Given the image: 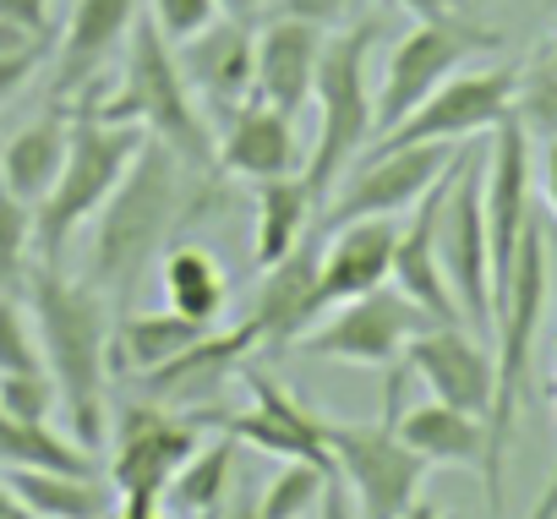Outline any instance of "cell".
Returning <instances> with one entry per match:
<instances>
[{
    "mask_svg": "<svg viewBox=\"0 0 557 519\" xmlns=\"http://www.w3.org/2000/svg\"><path fill=\"white\" fill-rule=\"evenodd\" d=\"M219 202H230V191H219L213 175L191 170L175 148L148 137L143 153L132 159V170L121 175V186L110 191V202L99 208L88 285L104 291L110 301H126L137 291L143 269L170 251L175 230H186L191 219H202Z\"/></svg>",
    "mask_w": 557,
    "mask_h": 519,
    "instance_id": "1",
    "label": "cell"
},
{
    "mask_svg": "<svg viewBox=\"0 0 557 519\" xmlns=\"http://www.w3.org/2000/svg\"><path fill=\"white\" fill-rule=\"evenodd\" d=\"M28 312H34V334L45 350V372L55 383L61 399V421L83 448H99L110 437V410H104V388H110V296L94 285H77L61 274V263H39L28 291H23Z\"/></svg>",
    "mask_w": 557,
    "mask_h": 519,
    "instance_id": "2",
    "label": "cell"
},
{
    "mask_svg": "<svg viewBox=\"0 0 557 519\" xmlns=\"http://www.w3.org/2000/svg\"><path fill=\"white\" fill-rule=\"evenodd\" d=\"M546 301H552V246H546V224L530 213L524 240L513 251L508 291L492 312L497 394H492V416H486V465H481L492 519H503V465H508V443H513V427H519V399L530 388V356H535V339H541V323H546Z\"/></svg>",
    "mask_w": 557,
    "mask_h": 519,
    "instance_id": "3",
    "label": "cell"
},
{
    "mask_svg": "<svg viewBox=\"0 0 557 519\" xmlns=\"http://www.w3.org/2000/svg\"><path fill=\"white\" fill-rule=\"evenodd\" d=\"M77 104V99H72ZM110 121H137L148 137H159L164 148H175L191 170L219 175V143L202 121L197 94L181 77L175 45L153 28V17H137L132 39H126V61H121V88L104 104H88Z\"/></svg>",
    "mask_w": 557,
    "mask_h": 519,
    "instance_id": "4",
    "label": "cell"
},
{
    "mask_svg": "<svg viewBox=\"0 0 557 519\" xmlns=\"http://www.w3.org/2000/svg\"><path fill=\"white\" fill-rule=\"evenodd\" d=\"M143 143H148V132L137 121H110V115H99L88 104H72V143H66L61 181L34 208V251H39V263H61V251L72 246V235L88 219H99V208L110 202V191L121 186V175L132 170Z\"/></svg>",
    "mask_w": 557,
    "mask_h": 519,
    "instance_id": "5",
    "label": "cell"
},
{
    "mask_svg": "<svg viewBox=\"0 0 557 519\" xmlns=\"http://www.w3.org/2000/svg\"><path fill=\"white\" fill-rule=\"evenodd\" d=\"M383 39L377 23H356L345 34L323 39V66H318V88H312V110H318V143L307 153V186L323 202L350 164L367 153L372 143V83H367V55Z\"/></svg>",
    "mask_w": 557,
    "mask_h": 519,
    "instance_id": "6",
    "label": "cell"
},
{
    "mask_svg": "<svg viewBox=\"0 0 557 519\" xmlns=\"http://www.w3.org/2000/svg\"><path fill=\"white\" fill-rule=\"evenodd\" d=\"M497 45H503V34L470 23L465 12L437 17V23H416L405 39L388 45L383 83L372 88V137L394 132L421 99H432L454 72H465L470 55H486V50H497Z\"/></svg>",
    "mask_w": 557,
    "mask_h": 519,
    "instance_id": "7",
    "label": "cell"
},
{
    "mask_svg": "<svg viewBox=\"0 0 557 519\" xmlns=\"http://www.w3.org/2000/svg\"><path fill=\"white\" fill-rule=\"evenodd\" d=\"M334 481L350 492L356 519H399L426 481V459L388 421H323Z\"/></svg>",
    "mask_w": 557,
    "mask_h": 519,
    "instance_id": "8",
    "label": "cell"
},
{
    "mask_svg": "<svg viewBox=\"0 0 557 519\" xmlns=\"http://www.w3.org/2000/svg\"><path fill=\"white\" fill-rule=\"evenodd\" d=\"M465 143H416V148H388V153H361L350 175L329 191L323 202V230L350 224V219H399L410 213L443 170L459 159Z\"/></svg>",
    "mask_w": 557,
    "mask_h": 519,
    "instance_id": "9",
    "label": "cell"
},
{
    "mask_svg": "<svg viewBox=\"0 0 557 519\" xmlns=\"http://www.w3.org/2000/svg\"><path fill=\"white\" fill-rule=\"evenodd\" d=\"M519 66H486V72H454L432 99H421L394 132L372 137L367 153H388V148H416V143H465L481 137L492 126H503L513 115L519 99Z\"/></svg>",
    "mask_w": 557,
    "mask_h": 519,
    "instance_id": "10",
    "label": "cell"
},
{
    "mask_svg": "<svg viewBox=\"0 0 557 519\" xmlns=\"http://www.w3.org/2000/svg\"><path fill=\"white\" fill-rule=\"evenodd\" d=\"M426 323H432V318H426L410 296H399V291L383 285V291H372V296H356V301L323 312L296 345H301L307 356H318V361L388 372V367L405 361V345H410Z\"/></svg>",
    "mask_w": 557,
    "mask_h": 519,
    "instance_id": "11",
    "label": "cell"
},
{
    "mask_svg": "<svg viewBox=\"0 0 557 519\" xmlns=\"http://www.w3.org/2000/svg\"><path fill=\"white\" fill-rule=\"evenodd\" d=\"M219 432V410H175V405H132L115 421V454H110V486L126 492H153L164 497L170 475L191 459L202 432Z\"/></svg>",
    "mask_w": 557,
    "mask_h": 519,
    "instance_id": "12",
    "label": "cell"
},
{
    "mask_svg": "<svg viewBox=\"0 0 557 519\" xmlns=\"http://www.w3.org/2000/svg\"><path fill=\"white\" fill-rule=\"evenodd\" d=\"M481 164L486 159L465 148L437 213V251H443V274L459 301V318L492 334V246H486V213H481Z\"/></svg>",
    "mask_w": 557,
    "mask_h": 519,
    "instance_id": "13",
    "label": "cell"
},
{
    "mask_svg": "<svg viewBox=\"0 0 557 519\" xmlns=\"http://www.w3.org/2000/svg\"><path fill=\"white\" fill-rule=\"evenodd\" d=\"M240 383L251 394V405L219 416V432L235 437L240 448H257V454H273V459H307L318 470L334 475V454L323 443V416L278 378H268L262 367H240Z\"/></svg>",
    "mask_w": 557,
    "mask_h": 519,
    "instance_id": "14",
    "label": "cell"
},
{
    "mask_svg": "<svg viewBox=\"0 0 557 519\" xmlns=\"http://www.w3.org/2000/svg\"><path fill=\"white\" fill-rule=\"evenodd\" d=\"M481 213H486V246H492V312L508 291L513 251L530 224V132L519 115L492 126V148L481 164Z\"/></svg>",
    "mask_w": 557,
    "mask_h": 519,
    "instance_id": "15",
    "label": "cell"
},
{
    "mask_svg": "<svg viewBox=\"0 0 557 519\" xmlns=\"http://www.w3.org/2000/svg\"><path fill=\"white\" fill-rule=\"evenodd\" d=\"M405 367L410 378H421L432 388V399L459 405L470 416H492V394H497V356L470 339L459 323H426L410 345H405Z\"/></svg>",
    "mask_w": 557,
    "mask_h": 519,
    "instance_id": "16",
    "label": "cell"
},
{
    "mask_svg": "<svg viewBox=\"0 0 557 519\" xmlns=\"http://www.w3.org/2000/svg\"><path fill=\"white\" fill-rule=\"evenodd\" d=\"M323 235L329 240L318 246V318L388 285L399 224L394 219H350V224H334Z\"/></svg>",
    "mask_w": 557,
    "mask_h": 519,
    "instance_id": "17",
    "label": "cell"
},
{
    "mask_svg": "<svg viewBox=\"0 0 557 519\" xmlns=\"http://www.w3.org/2000/svg\"><path fill=\"white\" fill-rule=\"evenodd\" d=\"M181 77L208 110H240L257 88V28L235 17H213L202 34L175 45Z\"/></svg>",
    "mask_w": 557,
    "mask_h": 519,
    "instance_id": "18",
    "label": "cell"
},
{
    "mask_svg": "<svg viewBox=\"0 0 557 519\" xmlns=\"http://www.w3.org/2000/svg\"><path fill=\"white\" fill-rule=\"evenodd\" d=\"M459 159H465V148H459ZM459 159L443 170V181L410 208V224L399 230V246H394V291L399 296H410L432 323H465L459 318V301H454V291H448V274H443V251H437V213H443V197H448V181H454V170H459Z\"/></svg>",
    "mask_w": 557,
    "mask_h": 519,
    "instance_id": "19",
    "label": "cell"
},
{
    "mask_svg": "<svg viewBox=\"0 0 557 519\" xmlns=\"http://www.w3.org/2000/svg\"><path fill=\"white\" fill-rule=\"evenodd\" d=\"M307 170V148L296 132V115L273 110L262 99H246L240 110H230V126L219 137V175L235 181H273V175H301Z\"/></svg>",
    "mask_w": 557,
    "mask_h": 519,
    "instance_id": "20",
    "label": "cell"
},
{
    "mask_svg": "<svg viewBox=\"0 0 557 519\" xmlns=\"http://www.w3.org/2000/svg\"><path fill=\"white\" fill-rule=\"evenodd\" d=\"M323 28L318 23H301V17H273L262 34H257V88L251 99L285 110V115H301L312 104V88H318V66H323Z\"/></svg>",
    "mask_w": 557,
    "mask_h": 519,
    "instance_id": "21",
    "label": "cell"
},
{
    "mask_svg": "<svg viewBox=\"0 0 557 519\" xmlns=\"http://www.w3.org/2000/svg\"><path fill=\"white\" fill-rule=\"evenodd\" d=\"M137 17H143V0H77L55 45V94L66 99L72 88H88L110 66V55L126 50Z\"/></svg>",
    "mask_w": 557,
    "mask_h": 519,
    "instance_id": "22",
    "label": "cell"
},
{
    "mask_svg": "<svg viewBox=\"0 0 557 519\" xmlns=\"http://www.w3.org/2000/svg\"><path fill=\"white\" fill-rule=\"evenodd\" d=\"M268 345H296L312 323H318V240L307 235L296 251H285L278 263L262 269V291L251 301V318H246Z\"/></svg>",
    "mask_w": 557,
    "mask_h": 519,
    "instance_id": "23",
    "label": "cell"
},
{
    "mask_svg": "<svg viewBox=\"0 0 557 519\" xmlns=\"http://www.w3.org/2000/svg\"><path fill=\"white\" fill-rule=\"evenodd\" d=\"M257 350H262V339H257V329L240 318V323H230V329H208L191 350H181L175 361H164L159 372H148L143 383H148L153 394L202 399V394H213L219 383L240 378V367H246Z\"/></svg>",
    "mask_w": 557,
    "mask_h": 519,
    "instance_id": "24",
    "label": "cell"
},
{
    "mask_svg": "<svg viewBox=\"0 0 557 519\" xmlns=\"http://www.w3.org/2000/svg\"><path fill=\"white\" fill-rule=\"evenodd\" d=\"M66 143H72V104L55 99V110H45L17 137H7V148H0V186L23 197L28 208H39L50 197V186L61 181Z\"/></svg>",
    "mask_w": 557,
    "mask_h": 519,
    "instance_id": "25",
    "label": "cell"
},
{
    "mask_svg": "<svg viewBox=\"0 0 557 519\" xmlns=\"http://www.w3.org/2000/svg\"><path fill=\"white\" fill-rule=\"evenodd\" d=\"M208 329H219V323L181 318L175 307H164V312H121L115 329H110V372H126V378L143 383L148 372H159L164 361L191 350Z\"/></svg>",
    "mask_w": 557,
    "mask_h": 519,
    "instance_id": "26",
    "label": "cell"
},
{
    "mask_svg": "<svg viewBox=\"0 0 557 519\" xmlns=\"http://www.w3.org/2000/svg\"><path fill=\"white\" fill-rule=\"evenodd\" d=\"M394 432L426 459V465H459V470H481L486 465V416H470L459 405L426 399L399 410Z\"/></svg>",
    "mask_w": 557,
    "mask_h": 519,
    "instance_id": "27",
    "label": "cell"
},
{
    "mask_svg": "<svg viewBox=\"0 0 557 519\" xmlns=\"http://www.w3.org/2000/svg\"><path fill=\"white\" fill-rule=\"evenodd\" d=\"M312 213H318V197H312L307 175L257 181V240H251V263L268 269V263H278L285 251H296V246L312 235Z\"/></svg>",
    "mask_w": 557,
    "mask_h": 519,
    "instance_id": "28",
    "label": "cell"
},
{
    "mask_svg": "<svg viewBox=\"0 0 557 519\" xmlns=\"http://www.w3.org/2000/svg\"><path fill=\"white\" fill-rule=\"evenodd\" d=\"M7 486L34 519H99L115 508V486L94 470H7Z\"/></svg>",
    "mask_w": 557,
    "mask_h": 519,
    "instance_id": "29",
    "label": "cell"
},
{
    "mask_svg": "<svg viewBox=\"0 0 557 519\" xmlns=\"http://www.w3.org/2000/svg\"><path fill=\"white\" fill-rule=\"evenodd\" d=\"M159 285H164V301L181 318H197V323H219L224 318L230 274H224V263L208 246H170L159 257Z\"/></svg>",
    "mask_w": 557,
    "mask_h": 519,
    "instance_id": "30",
    "label": "cell"
},
{
    "mask_svg": "<svg viewBox=\"0 0 557 519\" xmlns=\"http://www.w3.org/2000/svg\"><path fill=\"white\" fill-rule=\"evenodd\" d=\"M235 437H208V443H197L191 448V459L170 475V486H164V508H175V514H219L224 508V497H230V486H235Z\"/></svg>",
    "mask_w": 557,
    "mask_h": 519,
    "instance_id": "31",
    "label": "cell"
},
{
    "mask_svg": "<svg viewBox=\"0 0 557 519\" xmlns=\"http://www.w3.org/2000/svg\"><path fill=\"white\" fill-rule=\"evenodd\" d=\"M0 465L7 470H94L88 448L66 432H50V421H17L0 410Z\"/></svg>",
    "mask_w": 557,
    "mask_h": 519,
    "instance_id": "32",
    "label": "cell"
},
{
    "mask_svg": "<svg viewBox=\"0 0 557 519\" xmlns=\"http://www.w3.org/2000/svg\"><path fill=\"white\" fill-rule=\"evenodd\" d=\"M329 481H334L329 470H318L307 459H285V465H278V475L262 486L257 508H262V519H307V514H318Z\"/></svg>",
    "mask_w": 557,
    "mask_h": 519,
    "instance_id": "33",
    "label": "cell"
},
{
    "mask_svg": "<svg viewBox=\"0 0 557 519\" xmlns=\"http://www.w3.org/2000/svg\"><path fill=\"white\" fill-rule=\"evenodd\" d=\"M34 208L0 186V291L23 296L34 280Z\"/></svg>",
    "mask_w": 557,
    "mask_h": 519,
    "instance_id": "34",
    "label": "cell"
},
{
    "mask_svg": "<svg viewBox=\"0 0 557 519\" xmlns=\"http://www.w3.org/2000/svg\"><path fill=\"white\" fill-rule=\"evenodd\" d=\"M12 372H45V350H39L34 312L23 307V296L0 291V378Z\"/></svg>",
    "mask_w": 557,
    "mask_h": 519,
    "instance_id": "35",
    "label": "cell"
},
{
    "mask_svg": "<svg viewBox=\"0 0 557 519\" xmlns=\"http://www.w3.org/2000/svg\"><path fill=\"white\" fill-rule=\"evenodd\" d=\"M0 410L17 416V421H50V416H61V399H55L50 372H12V378H0Z\"/></svg>",
    "mask_w": 557,
    "mask_h": 519,
    "instance_id": "36",
    "label": "cell"
},
{
    "mask_svg": "<svg viewBox=\"0 0 557 519\" xmlns=\"http://www.w3.org/2000/svg\"><path fill=\"white\" fill-rule=\"evenodd\" d=\"M148 17L170 45H186L191 34H202L219 17V0H148Z\"/></svg>",
    "mask_w": 557,
    "mask_h": 519,
    "instance_id": "37",
    "label": "cell"
},
{
    "mask_svg": "<svg viewBox=\"0 0 557 519\" xmlns=\"http://www.w3.org/2000/svg\"><path fill=\"white\" fill-rule=\"evenodd\" d=\"M278 17H301V23H318V28H334L345 17L350 0H273Z\"/></svg>",
    "mask_w": 557,
    "mask_h": 519,
    "instance_id": "38",
    "label": "cell"
},
{
    "mask_svg": "<svg viewBox=\"0 0 557 519\" xmlns=\"http://www.w3.org/2000/svg\"><path fill=\"white\" fill-rule=\"evenodd\" d=\"M45 50H50V34L0 17V55H45Z\"/></svg>",
    "mask_w": 557,
    "mask_h": 519,
    "instance_id": "39",
    "label": "cell"
},
{
    "mask_svg": "<svg viewBox=\"0 0 557 519\" xmlns=\"http://www.w3.org/2000/svg\"><path fill=\"white\" fill-rule=\"evenodd\" d=\"M39 66H45V55H0V104H7Z\"/></svg>",
    "mask_w": 557,
    "mask_h": 519,
    "instance_id": "40",
    "label": "cell"
},
{
    "mask_svg": "<svg viewBox=\"0 0 557 519\" xmlns=\"http://www.w3.org/2000/svg\"><path fill=\"white\" fill-rule=\"evenodd\" d=\"M45 7H50V0H0V17H12V23H28V28L50 34V23H45Z\"/></svg>",
    "mask_w": 557,
    "mask_h": 519,
    "instance_id": "41",
    "label": "cell"
},
{
    "mask_svg": "<svg viewBox=\"0 0 557 519\" xmlns=\"http://www.w3.org/2000/svg\"><path fill=\"white\" fill-rule=\"evenodd\" d=\"M399 12H410L416 23H437V17H454L459 0H394Z\"/></svg>",
    "mask_w": 557,
    "mask_h": 519,
    "instance_id": "42",
    "label": "cell"
},
{
    "mask_svg": "<svg viewBox=\"0 0 557 519\" xmlns=\"http://www.w3.org/2000/svg\"><path fill=\"white\" fill-rule=\"evenodd\" d=\"M318 519H356V503H350V492L339 481H329V492L318 503Z\"/></svg>",
    "mask_w": 557,
    "mask_h": 519,
    "instance_id": "43",
    "label": "cell"
},
{
    "mask_svg": "<svg viewBox=\"0 0 557 519\" xmlns=\"http://www.w3.org/2000/svg\"><path fill=\"white\" fill-rule=\"evenodd\" d=\"M219 519H262V508H257V497H251L246 486H230V497H224Z\"/></svg>",
    "mask_w": 557,
    "mask_h": 519,
    "instance_id": "44",
    "label": "cell"
},
{
    "mask_svg": "<svg viewBox=\"0 0 557 519\" xmlns=\"http://www.w3.org/2000/svg\"><path fill=\"white\" fill-rule=\"evenodd\" d=\"M541 191H546V208L557 213V137H546V153H541Z\"/></svg>",
    "mask_w": 557,
    "mask_h": 519,
    "instance_id": "45",
    "label": "cell"
},
{
    "mask_svg": "<svg viewBox=\"0 0 557 519\" xmlns=\"http://www.w3.org/2000/svg\"><path fill=\"white\" fill-rule=\"evenodd\" d=\"M219 17H235V23H262V0H219Z\"/></svg>",
    "mask_w": 557,
    "mask_h": 519,
    "instance_id": "46",
    "label": "cell"
},
{
    "mask_svg": "<svg viewBox=\"0 0 557 519\" xmlns=\"http://www.w3.org/2000/svg\"><path fill=\"white\" fill-rule=\"evenodd\" d=\"M557 388V383H552ZM530 519H557V470H552V481H546V492H541V503L530 508Z\"/></svg>",
    "mask_w": 557,
    "mask_h": 519,
    "instance_id": "47",
    "label": "cell"
},
{
    "mask_svg": "<svg viewBox=\"0 0 557 519\" xmlns=\"http://www.w3.org/2000/svg\"><path fill=\"white\" fill-rule=\"evenodd\" d=\"M399 519H448V514H443V508H437L432 497H416V503H410V508H405Z\"/></svg>",
    "mask_w": 557,
    "mask_h": 519,
    "instance_id": "48",
    "label": "cell"
},
{
    "mask_svg": "<svg viewBox=\"0 0 557 519\" xmlns=\"http://www.w3.org/2000/svg\"><path fill=\"white\" fill-rule=\"evenodd\" d=\"M0 519H34V514L12 497V486H0Z\"/></svg>",
    "mask_w": 557,
    "mask_h": 519,
    "instance_id": "49",
    "label": "cell"
},
{
    "mask_svg": "<svg viewBox=\"0 0 557 519\" xmlns=\"http://www.w3.org/2000/svg\"><path fill=\"white\" fill-rule=\"evenodd\" d=\"M541 55H546V72H552V77H557V39H552V45H546V50H541Z\"/></svg>",
    "mask_w": 557,
    "mask_h": 519,
    "instance_id": "50",
    "label": "cell"
},
{
    "mask_svg": "<svg viewBox=\"0 0 557 519\" xmlns=\"http://www.w3.org/2000/svg\"><path fill=\"white\" fill-rule=\"evenodd\" d=\"M197 519H219V514H197Z\"/></svg>",
    "mask_w": 557,
    "mask_h": 519,
    "instance_id": "51",
    "label": "cell"
}]
</instances>
